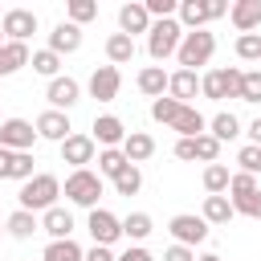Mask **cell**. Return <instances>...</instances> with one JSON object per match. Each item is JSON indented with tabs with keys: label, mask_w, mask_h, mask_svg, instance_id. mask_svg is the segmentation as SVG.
<instances>
[{
	"label": "cell",
	"mask_w": 261,
	"mask_h": 261,
	"mask_svg": "<svg viewBox=\"0 0 261 261\" xmlns=\"http://www.w3.org/2000/svg\"><path fill=\"white\" fill-rule=\"evenodd\" d=\"M196 90H200V77H196L192 69L167 73V98H175L179 106H188V98H196Z\"/></svg>",
	"instance_id": "ffe728a7"
},
{
	"label": "cell",
	"mask_w": 261,
	"mask_h": 261,
	"mask_svg": "<svg viewBox=\"0 0 261 261\" xmlns=\"http://www.w3.org/2000/svg\"><path fill=\"white\" fill-rule=\"evenodd\" d=\"M179 41H184V29H179L175 16L151 20V33H147V53H151V61H167V57L179 49Z\"/></svg>",
	"instance_id": "277c9868"
},
{
	"label": "cell",
	"mask_w": 261,
	"mask_h": 261,
	"mask_svg": "<svg viewBox=\"0 0 261 261\" xmlns=\"http://www.w3.org/2000/svg\"><path fill=\"white\" fill-rule=\"evenodd\" d=\"M220 16H228V4L224 0H208V20H220Z\"/></svg>",
	"instance_id": "7dc6e473"
},
{
	"label": "cell",
	"mask_w": 261,
	"mask_h": 261,
	"mask_svg": "<svg viewBox=\"0 0 261 261\" xmlns=\"http://www.w3.org/2000/svg\"><path fill=\"white\" fill-rule=\"evenodd\" d=\"M82 257H86V249H82L73 237H65V241H49L45 253H41V261H82Z\"/></svg>",
	"instance_id": "83f0119b"
},
{
	"label": "cell",
	"mask_w": 261,
	"mask_h": 261,
	"mask_svg": "<svg viewBox=\"0 0 261 261\" xmlns=\"http://www.w3.org/2000/svg\"><path fill=\"white\" fill-rule=\"evenodd\" d=\"M94 155H98V147H94L90 135H69V139L61 143V163H69L73 171L86 167V163H94Z\"/></svg>",
	"instance_id": "9a60e30c"
},
{
	"label": "cell",
	"mask_w": 261,
	"mask_h": 261,
	"mask_svg": "<svg viewBox=\"0 0 261 261\" xmlns=\"http://www.w3.org/2000/svg\"><path fill=\"white\" fill-rule=\"evenodd\" d=\"M4 232H12L16 241H29L33 232H41V220H37V212H24V208H16V212L4 220Z\"/></svg>",
	"instance_id": "484cf974"
},
{
	"label": "cell",
	"mask_w": 261,
	"mask_h": 261,
	"mask_svg": "<svg viewBox=\"0 0 261 261\" xmlns=\"http://www.w3.org/2000/svg\"><path fill=\"white\" fill-rule=\"evenodd\" d=\"M118 33H126L130 41H135V33H151V16H147L143 0H130L118 8Z\"/></svg>",
	"instance_id": "2e32d148"
},
{
	"label": "cell",
	"mask_w": 261,
	"mask_h": 261,
	"mask_svg": "<svg viewBox=\"0 0 261 261\" xmlns=\"http://www.w3.org/2000/svg\"><path fill=\"white\" fill-rule=\"evenodd\" d=\"M175 114H179V102H175V98H167V94H163V98H155V102H151V118H155V122L171 126V118H175Z\"/></svg>",
	"instance_id": "ab89813d"
},
{
	"label": "cell",
	"mask_w": 261,
	"mask_h": 261,
	"mask_svg": "<svg viewBox=\"0 0 261 261\" xmlns=\"http://www.w3.org/2000/svg\"><path fill=\"white\" fill-rule=\"evenodd\" d=\"M0 232H4V224H0Z\"/></svg>",
	"instance_id": "f5cc1de1"
},
{
	"label": "cell",
	"mask_w": 261,
	"mask_h": 261,
	"mask_svg": "<svg viewBox=\"0 0 261 261\" xmlns=\"http://www.w3.org/2000/svg\"><path fill=\"white\" fill-rule=\"evenodd\" d=\"M118 86H122L118 65H98L90 73V98H98V102H114L118 98Z\"/></svg>",
	"instance_id": "7c38bea8"
},
{
	"label": "cell",
	"mask_w": 261,
	"mask_h": 261,
	"mask_svg": "<svg viewBox=\"0 0 261 261\" xmlns=\"http://www.w3.org/2000/svg\"><path fill=\"white\" fill-rule=\"evenodd\" d=\"M171 130H175L179 139H196V135L208 130V118H204L196 106H179V114L171 118Z\"/></svg>",
	"instance_id": "44dd1931"
},
{
	"label": "cell",
	"mask_w": 261,
	"mask_h": 261,
	"mask_svg": "<svg viewBox=\"0 0 261 261\" xmlns=\"http://www.w3.org/2000/svg\"><path fill=\"white\" fill-rule=\"evenodd\" d=\"M192 155H196L200 163H216V159H220V143L204 130V135H196V139H192Z\"/></svg>",
	"instance_id": "d590c367"
},
{
	"label": "cell",
	"mask_w": 261,
	"mask_h": 261,
	"mask_svg": "<svg viewBox=\"0 0 261 261\" xmlns=\"http://www.w3.org/2000/svg\"><path fill=\"white\" fill-rule=\"evenodd\" d=\"M29 65L41 73V77H61V57L53 53V49H37V53H29Z\"/></svg>",
	"instance_id": "1f68e13d"
},
{
	"label": "cell",
	"mask_w": 261,
	"mask_h": 261,
	"mask_svg": "<svg viewBox=\"0 0 261 261\" xmlns=\"http://www.w3.org/2000/svg\"><path fill=\"white\" fill-rule=\"evenodd\" d=\"M90 130H94V135H90L94 147H102V151H106V147H122V139H126V126H122L118 114H98Z\"/></svg>",
	"instance_id": "4fadbf2b"
},
{
	"label": "cell",
	"mask_w": 261,
	"mask_h": 261,
	"mask_svg": "<svg viewBox=\"0 0 261 261\" xmlns=\"http://www.w3.org/2000/svg\"><path fill=\"white\" fill-rule=\"evenodd\" d=\"M49 49H53L57 57H61V53H77V49H82V29L69 24V20L53 24V33H49Z\"/></svg>",
	"instance_id": "d6986e66"
},
{
	"label": "cell",
	"mask_w": 261,
	"mask_h": 261,
	"mask_svg": "<svg viewBox=\"0 0 261 261\" xmlns=\"http://www.w3.org/2000/svg\"><path fill=\"white\" fill-rule=\"evenodd\" d=\"M237 57L241 61H261V37L257 33H241L237 37Z\"/></svg>",
	"instance_id": "f35d334b"
},
{
	"label": "cell",
	"mask_w": 261,
	"mask_h": 261,
	"mask_svg": "<svg viewBox=\"0 0 261 261\" xmlns=\"http://www.w3.org/2000/svg\"><path fill=\"white\" fill-rule=\"evenodd\" d=\"M86 228H90V237H94V245H114L118 237H122V220L114 216V212H106V208H90V216H86Z\"/></svg>",
	"instance_id": "52a82bcc"
},
{
	"label": "cell",
	"mask_w": 261,
	"mask_h": 261,
	"mask_svg": "<svg viewBox=\"0 0 261 261\" xmlns=\"http://www.w3.org/2000/svg\"><path fill=\"white\" fill-rule=\"evenodd\" d=\"M33 130H37V139H49V143H57V147L73 135V126H69V114H65V110H45V114H37Z\"/></svg>",
	"instance_id": "9c48e42d"
},
{
	"label": "cell",
	"mask_w": 261,
	"mask_h": 261,
	"mask_svg": "<svg viewBox=\"0 0 261 261\" xmlns=\"http://www.w3.org/2000/svg\"><path fill=\"white\" fill-rule=\"evenodd\" d=\"M33 143H37V130H33L29 118H4L0 122V147H8V151H33Z\"/></svg>",
	"instance_id": "ba28073f"
},
{
	"label": "cell",
	"mask_w": 261,
	"mask_h": 261,
	"mask_svg": "<svg viewBox=\"0 0 261 261\" xmlns=\"http://www.w3.org/2000/svg\"><path fill=\"white\" fill-rule=\"evenodd\" d=\"M135 82H139V90H143V94H147L151 102L167 94V73H163V65H143Z\"/></svg>",
	"instance_id": "cb8c5ba5"
},
{
	"label": "cell",
	"mask_w": 261,
	"mask_h": 261,
	"mask_svg": "<svg viewBox=\"0 0 261 261\" xmlns=\"http://www.w3.org/2000/svg\"><path fill=\"white\" fill-rule=\"evenodd\" d=\"M106 57H110V65L135 61V41H130L126 33H110V37H106Z\"/></svg>",
	"instance_id": "f1b7e54d"
},
{
	"label": "cell",
	"mask_w": 261,
	"mask_h": 261,
	"mask_svg": "<svg viewBox=\"0 0 261 261\" xmlns=\"http://www.w3.org/2000/svg\"><path fill=\"white\" fill-rule=\"evenodd\" d=\"M82 261H114V253L106 249V245H94V249H86V257Z\"/></svg>",
	"instance_id": "bcb514c9"
},
{
	"label": "cell",
	"mask_w": 261,
	"mask_h": 261,
	"mask_svg": "<svg viewBox=\"0 0 261 261\" xmlns=\"http://www.w3.org/2000/svg\"><path fill=\"white\" fill-rule=\"evenodd\" d=\"M245 135H249V143H253V147H261V118H253Z\"/></svg>",
	"instance_id": "681fc988"
},
{
	"label": "cell",
	"mask_w": 261,
	"mask_h": 261,
	"mask_svg": "<svg viewBox=\"0 0 261 261\" xmlns=\"http://www.w3.org/2000/svg\"><path fill=\"white\" fill-rule=\"evenodd\" d=\"M167 232L175 237V245H188V249H196V245L208 241V224H204V216H196V212H175V216L167 220Z\"/></svg>",
	"instance_id": "8992f818"
},
{
	"label": "cell",
	"mask_w": 261,
	"mask_h": 261,
	"mask_svg": "<svg viewBox=\"0 0 261 261\" xmlns=\"http://www.w3.org/2000/svg\"><path fill=\"white\" fill-rule=\"evenodd\" d=\"M196 261H220V257H216V253H204V257H196Z\"/></svg>",
	"instance_id": "f907efd6"
},
{
	"label": "cell",
	"mask_w": 261,
	"mask_h": 261,
	"mask_svg": "<svg viewBox=\"0 0 261 261\" xmlns=\"http://www.w3.org/2000/svg\"><path fill=\"white\" fill-rule=\"evenodd\" d=\"M232 212H237V216H253V220H261V188H257L253 196H245V200H232Z\"/></svg>",
	"instance_id": "7bdbcfd3"
},
{
	"label": "cell",
	"mask_w": 261,
	"mask_h": 261,
	"mask_svg": "<svg viewBox=\"0 0 261 261\" xmlns=\"http://www.w3.org/2000/svg\"><path fill=\"white\" fill-rule=\"evenodd\" d=\"M126 167H130V163H126L122 147H106V151H98V175H106V179H118Z\"/></svg>",
	"instance_id": "4dcf8cb0"
},
{
	"label": "cell",
	"mask_w": 261,
	"mask_h": 261,
	"mask_svg": "<svg viewBox=\"0 0 261 261\" xmlns=\"http://www.w3.org/2000/svg\"><path fill=\"white\" fill-rule=\"evenodd\" d=\"M0 45H4V29H0Z\"/></svg>",
	"instance_id": "816d5d0a"
},
{
	"label": "cell",
	"mask_w": 261,
	"mask_h": 261,
	"mask_svg": "<svg viewBox=\"0 0 261 261\" xmlns=\"http://www.w3.org/2000/svg\"><path fill=\"white\" fill-rule=\"evenodd\" d=\"M175 159H184V163L196 159V155H192V139H179V143H175Z\"/></svg>",
	"instance_id": "c3c4849f"
},
{
	"label": "cell",
	"mask_w": 261,
	"mask_h": 261,
	"mask_svg": "<svg viewBox=\"0 0 261 261\" xmlns=\"http://www.w3.org/2000/svg\"><path fill=\"white\" fill-rule=\"evenodd\" d=\"M228 179H232V171H228L224 163H208V167H204V192H208V196H224V192H228Z\"/></svg>",
	"instance_id": "d6a6232c"
},
{
	"label": "cell",
	"mask_w": 261,
	"mask_h": 261,
	"mask_svg": "<svg viewBox=\"0 0 261 261\" xmlns=\"http://www.w3.org/2000/svg\"><path fill=\"white\" fill-rule=\"evenodd\" d=\"M241 77H245V69H237V65H228V69H212V73L200 77V94H204L208 102L241 98Z\"/></svg>",
	"instance_id": "5b68a950"
},
{
	"label": "cell",
	"mask_w": 261,
	"mask_h": 261,
	"mask_svg": "<svg viewBox=\"0 0 261 261\" xmlns=\"http://www.w3.org/2000/svg\"><path fill=\"white\" fill-rule=\"evenodd\" d=\"M163 261H196V249H188V245H167V249H163Z\"/></svg>",
	"instance_id": "ee69618b"
},
{
	"label": "cell",
	"mask_w": 261,
	"mask_h": 261,
	"mask_svg": "<svg viewBox=\"0 0 261 261\" xmlns=\"http://www.w3.org/2000/svg\"><path fill=\"white\" fill-rule=\"evenodd\" d=\"M261 184H257V175H245V171H232V179H228V196L232 200H245V196H253Z\"/></svg>",
	"instance_id": "74e56055"
},
{
	"label": "cell",
	"mask_w": 261,
	"mask_h": 261,
	"mask_svg": "<svg viewBox=\"0 0 261 261\" xmlns=\"http://www.w3.org/2000/svg\"><path fill=\"white\" fill-rule=\"evenodd\" d=\"M175 20H179V29H184V33L204 29V24H208V0H179Z\"/></svg>",
	"instance_id": "ac0fdd59"
},
{
	"label": "cell",
	"mask_w": 261,
	"mask_h": 261,
	"mask_svg": "<svg viewBox=\"0 0 261 261\" xmlns=\"http://www.w3.org/2000/svg\"><path fill=\"white\" fill-rule=\"evenodd\" d=\"M200 216H204V224L212 228V224H228L237 212H232V200H228V196H204Z\"/></svg>",
	"instance_id": "d4e9b609"
},
{
	"label": "cell",
	"mask_w": 261,
	"mask_h": 261,
	"mask_svg": "<svg viewBox=\"0 0 261 261\" xmlns=\"http://www.w3.org/2000/svg\"><path fill=\"white\" fill-rule=\"evenodd\" d=\"M151 228H155L151 212H130V216L122 220V237H130V241H147V237H151Z\"/></svg>",
	"instance_id": "836d02e7"
},
{
	"label": "cell",
	"mask_w": 261,
	"mask_h": 261,
	"mask_svg": "<svg viewBox=\"0 0 261 261\" xmlns=\"http://www.w3.org/2000/svg\"><path fill=\"white\" fill-rule=\"evenodd\" d=\"M61 196H65L69 204H77V208H98V200H102V175L90 171V167H77V171L65 175Z\"/></svg>",
	"instance_id": "7a4b0ae2"
},
{
	"label": "cell",
	"mask_w": 261,
	"mask_h": 261,
	"mask_svg": "<svg viewBox=\"0 0 261 261\" xmlns=\"http://www.w3.org/2000/svg\"><path fill=\"white\" fill-rule=\"evenodd\" d=\"M20 65H29V45H20V41H4V45H0V77L16 73Z\"/></svg>",
	"instance_id": "4316f807"
},
{
	"label": "cell",
	"mask_w": 261,
	"mask_h": 261,
	"mask_svg": "<svg viewBox=\"0 0 261 261\" xmlns=\"http://www.w3.org/2000/svg\"><path fill=\"white\" fill-rule=\"evenodd\" d=\"M114 261H155V257H151V253H147L143 245H130V249H126L122 257H114Z\"/></svg>",
	"instance_id": "f6af8a7d"
},
{
	"label": "cell",
	"mask_w": 261,
	"mask_h": 261,
	"mask_svg": "<svg viewBox=\"0 0 261 261\" xmlns=\"http://www.w3.org/2000/svg\"><path fill=\"white\" fill-rule=\"evenodd\" d=\"M212 53H216V37L208 29H196V33H184V41L175 49V61H179V69H192L196 73V65H208Z\"/></svg>",
	"instance_id": "3957f363"
},
{
	"label": "cell",
	"mask_w": 261,
	"mask_h": 261,
	"mask_svg": "<svg viewBox=\"0 0 261 261\" xmlns=\"http://www.w3.org/2000/svg\"><path fill=\"white\" fill-rule=\"evenodd\" d=\"M122 155H126V163H147L151 155H155V139L147 135V130H126V139H122Z\"/></svg>",
	"instance_id": "e0dca14e"
},
{
	"label": "cell",
	"mask_w": 261,
	"mask_h": 261,
	"mask_svg": "<svg viewBox=\"0 0 261 261\" xmlns=\"http://www.w3.org/2000/svg\"><path fill=\"white\" fill-rule=\"evenodd\" d=\"M16 196H20V208H24V212H49V208L57 204V196H61V179L49 175V171H37L33 179L20 184Z\"/></svg>",
	"instance_id": "6da1fadb"
},
{
	"label": "cell",
	"mask_w": 261,
	"mask_h": 261,
	"mask_svg": "<svg viewBox=\"0 0 261 261\" xmlns=\"http://www.w3.org/2000/svg\"><path fill=\"white\" fill-rule=\"evenodd\" d=\"M0 29H4L8 41H20V45H24V41L37 33V12H33V8H8L4 20H0Z\"/></svg>",
	"instance_id": "30bf717a"
},
{
	"label": "cell",
	"mask_w": 261,
	"mask_h": 261,
	"mask_svg": "<svg viewBox=\"0 0 261 261\" xmlns=\"http://www.w3.org/2000/svg\"><path fill=\"white\" fill-rule=\"evenodd\" d=\"M41 232H49L53 241H65V237L73 232V212L61 208V204H53V208L41 216Z\"/></svg>",
	"instance_id": "7402d4cb"
},
{
	"label": "cell",
	"mask_w": 261,
	"mask_h": 261,
	"mask_svg": "<svg viewBox=\"0 0 261 261\" xmlns=\"http://www.w3.org/2000/svg\"><path fill=\"white\" fill-rule=\"evenodd\" d=\"M228 20H232L241 33L261 29V0H237V4L228 8Z\"/></svg>",
	"instance_id": "603a6c76"
},
{
	"label": "cell",
	"mask_w": 261,
	"mask_h": 261,
	"mask_svg": "<svg viewBox=\"0 0 261 261\" xmlns=\"http://www.w3.org/2000/svg\"><path fill=\"white\" fill-rule=\"evenodd\" d=\"M33 151H8V147H0V179H33L37 171H33Z\"/></svg>",
	"instance_id": "8fae6325"
},
{
	"label": "cell",
	"mask_w": 261,
	"mask_h": 261,
	"mask_svg": "<svg viewBox=\"0 0 261 261\" xmlns=\"http://www.w3.org/2000/svg\"><path fill=\"white\" fill-rule=\"evenodd\" d=\"M45 98H49V110H69V106H77L82 102V86L73 82V77H53L49 82V90H45Z\"/></svg>",
	"instance_id": "5bb4252c"
},
{
	"label": "cell",
	"mask_w": 261,
	"mask_h": 261,
	"mask_svg": "<svg viewBox=\"0 0 261 261\" xmlns=\"http://www.w3.org/2000/svg\"><path fill=\"white\" fill-rule=\"evenodd\" d=\"M65 16H69V24H86V20H94L98 16V0H69L65 4Z\"/></svg>",
	"instance_id": "e575fe53"
},
{
	"label": "cell",
	"mask_w": 261,
	"mask_h": 261,
	"mask_svg": "<svg viewBox=\"0 0 261 261\" xmlns=\"http://www.w3.org/2000/svg\"><path fill=\"white\" fill-rule=\"evenodd\" d=\"M237 163H241V171H245V175H261V147L245 143V147H241V155H237Z\"/></svg>",
	"instance_id": "60d3db41"
},
{
	"label": "cell",
	"mask_w": 261,
	"mask_h": 261,
	"mask_svg": "<svg viewBox=\"0 0 261 261\" xmlns=\"http://www.w3.org/2000/svg\"><path fill=\"white\" fill-rule=\"evenodd\" d=\"M208 135H212L216 143H228V139H237V135H241V118H237L232 110H220V114L208 122Z\"/></svg>",
	"instance_id": "f546056e"
},
{
	"label": "cell",
	"mask_w": 261,
	"mask_h": 261,
	"mask_svg": "<svg viewBox=\"0 0 261 261\" xmlns=\"http://www.w3.org/2000/svg\"><path fill=\"white\" fill-rule=\"evenodd\" d=\"M241 102H261V69H249L241 77Z\"/></svg>",
	"instance_id": "b9f144b4"
},
{
	"label": "cell",
	"mask_w": 261,
	"mask_h": 261,
	"mask_svg": "<svg viewBox=\"0 0 261 261\" xmlns=\"http://www.w3.org/2000/svg\"><path fill=\"white\" fill-rule=\"evenodd\" d=\"M139 188H143V171L130 163V167L114 179V192H118V196H139Z\"/></svg>",
	"instance_id": "8d00e7d4"
}]
</instances>
